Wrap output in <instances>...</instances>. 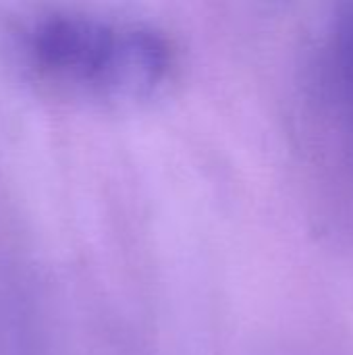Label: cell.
<instances>
[{
    "instance_id": "1",
    "label": "cell",
    "mask_w": 353,
    "mask_h": 355,
    "mask_svg": "<svg viewBox=\"0 0 353 355\" xmlns=\"http://www.w3.org/2000/svg\"><path fill=\"white\" fill-rule=\"evenodd\" d=\"M17 60L40 79L98 100L133 102L171 79L177 52L158 29L83 15H31L10 29Z\"/></svg>"
},
{
    "instance_id": "2",
    "label": "cell",
    "mask_w": 353,
    "mask_h": 355,
    "mask_svg": "<svg viewBox=\"0 0 353 355\" xmlns=\"http://www.w3.org/2000/svg\"><path fill=\"white\" fill-rule=\"evenodd\" d=\"M320 83L335 112L353 131V4L329 25L320 54Z\"/></svg>"
}]
</instances>
